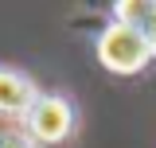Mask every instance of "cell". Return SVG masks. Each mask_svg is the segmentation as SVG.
I'll return each instance as SVG.
<instances>
[{"label": "cell", "instance_id": "cell-1", "mask_svg": "<svg viewBox=\"0 0 156 148\" xmlns=\"http://www.w3.org/2000/svg\"><path fill=\"white\" fill-rule=\"evenodd\" d=\"M98 55H101V62H105L109 70L129 74V70H136V66L148 62L152 47L144 43V35H140L136 27H129V23H113V27H105L101 39H98Z\"/></svg>", "mask_w": 156, "mask_h": 148}, {"label": "cell", "instance_id": "cell-2", "mask_svg": "<svg viewBox=\"0 0 156 148\" xmlns=\"http://www.w3.org/2000/svg\"><path fill=\"white\" fill-rule=\"evenodd\" d=\"M27 125H31V132L39 140L55 144V140H62L70 132L74 117H70V105L62 97H35V105L27 109Z\"/></svg>", "mask_w": 156, "mask_h": 148}, {"label": "cell", "instance_id": "cell-3", "mask_svg": "<svg viewBox=\"0 0 156 148\" xmlns=\"http://www.w3.org/2000/svg\"><path fill=\"white\" fill-rule=\"evenodd\" d=\"M35 105V86L12 70H0V113H27Z\"/></svg>", "mask_w": 156, "mask_h": 148}, {"label": "cell", "instance_id": "cell-4", "mask_svg": "<svg viewBox=\"0 0 156 148\" xmlns=\"http://www.w3.org/2000/svg\"><path fill=\"white\" fill-rule=\"evenodd\" d=\"M117 16H121V23H129V27H136L140 35H144V43L156 51V4H144V0H129V4H121L117 8Z\"/></svg>", "mask_w": 156, "mask_h": 148}, {"label": "cell", "instance_id": "cell-5", "mask_svg": "<svg viewBox=\"0 0 156 148\" xmlns=\"http://www.w3.org/2000/svg\"><path fill=\"white\" fill-rule=\"evenodd\" d=\"M0 148H35V140H31L27 132L8 129V132H0Z\"/></svg>", "mask_w": 156, "mask_h": 148}]
</instances>
